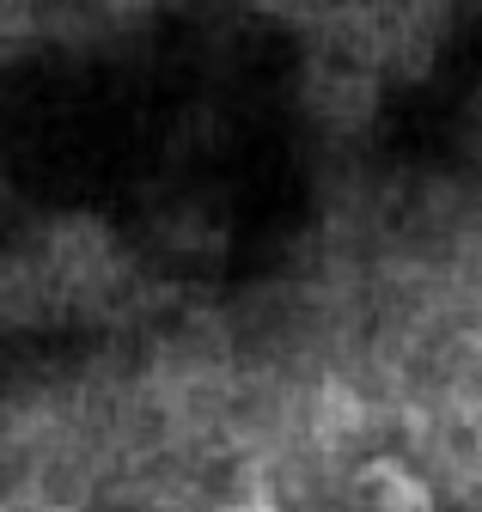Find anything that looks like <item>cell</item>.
<instances>
[{
    "instance_id": "1",
    "label": "cell",
    "mask_w": 482,
    "mask_h": 512,
    "mask_svg": "<svg viewBox=\"0 0 482 512\" xmlns=\"http://www.w3.org/2000/svg\"><path fill=\"white\" fill-rule=\"evenodd\" d=\"M373 488H379V506L385 512H428V488H421L409 470H397V464H385L373 476Z\"/></svg>"
}]
</instances>
